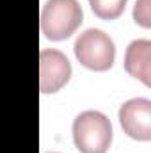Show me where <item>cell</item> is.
<instances>
[{
  "instance_id": "3",
  "label": "cell",
  "mask_w": 151,
  "mask_h": 153,
  "mask_svg": "<svg viewBox=\"0 0 151 153\" xmlns=\"http://www.w3.org/2000/svg\"><path fill=\"white\" fill-rule=\"evenodd\" d=\"M76 61L91 71H107L114 66L115 46L114 41L100 29H87L75 41Z\"/></svg>"
},
{
  "instance_id": "9",
  "label": "cell",
  "mask_w": 151,
  "mask_h": 153,
  "mask_svg": "<svg viewBox=\"0 0 151 153\" xmlns=\"http://www.w3.org/2000/svg\"><path fill=\"white\" fill-rule=\"evenodd\" d=\"M52 153H55V152H52Z\"/></svg>"
},
{
  "instance_id": "7",
  "label": "cell",
  "mask_w": 151,
  "mask_h": 153,
  "mask_svg": "<svg viewBox=\"0 0 151 153\" xmlns=\"http://www.w3.org/2000/svg\"><path fill=\"white\" fill-rule=\"evenodd\" d=\"M128 0H89L91 11L100 20H115L123 14Z\"/></svg>"
},
{
  "instance_id": "4",
  "label": "cell",
  "mask_w": 151,
  "mask_h": 153,
  "mask_svg": "<svg viewBox=\"0 0 151 153\" xmlns=\"http://www.w3.org/2000/svg\"><path fill=\"white\" fill-rule=\"evenodd\" d=\"M71 62L55 48H43L39 52V89L43 94L61 91L71 78Z\"/></svg>"
},
{
  "instance_id": "6",
  "label": "cell",
  "mask_w": 151,
  "mask_h": 153,
  "mask_svg": "<svg viewBox=\"0 0 151 153\" xmlns=\"http://www.w3.org/2000/svg\"><path fill=\"white\" fill-rule=\"evenodd\" d=\"M151 41L135 39L128 45L124 53V71L141 80L146 87L151 85Z\"/></svg>"
},
{
  "instance_id": "1",
  "label": "cell",
  "mask_w": 151,
  "mask_h": 153,
  "mask_svg": "<svg viewBox=\"0 0 151 153\" xmlns=\"http://www.w3.org/2000/svg\"><path fill=\"white\" fill-rule=\"evenodd\" d=\"M112 137V123L100 111H84L73 121V143L80 153H107Z\"/></svg>"
},
{
  "instance_id": "2",
  "label": "cell",
  "mask_w": 151,
  "mask_h": 153,
  "mask_svg": "<svg viewBox=\"0 0 151 153\" xmlns=\"http://www.w3.org/2000/svg\"><path fill=\"white\" fill-rule=\"evenodd\" d=\"M82 22L84 11L78 0H46L41 9V32L52 41L71 38Z\"/></svg>"
},
{
  "instance_id": "8",
  "label": "cell",
  "mask_w": 151,
  "mask_h": 153,
  "mask_svg": "<svg viewBox=\"0 0 151 153\" xmlns=\"http://www.w3.org/2000/svg\"><path fill=\"white\" fill-rule=\"evenodd\" d=\"M133 20L135 23H139L144 29L151 27V20H150V0H137L135 7H133Z\"/></svg>"
},
{
  "instance_id": "5",
  "label": "cell",
  "mask_w": 151,
  "mask_h": 153,
  "mask_svg": "<svg viewBox=\"0 0 151 153\" xmlns=\"http://www.w3.org/2000/svg\"><path fill=\"white\" fill-rule=\"evenodd\" d=\"M119 125L123 132L135 141L151 139V102L148 98H132L119 107Z\"/></svg>"
}]
</instances>
